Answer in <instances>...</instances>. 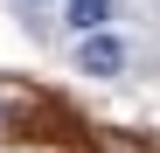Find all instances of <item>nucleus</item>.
<instances>
[{
	"label": "nucleus",
	"instance_id": "obj_1",
	"mask_svg": "<svg viewBox=\"0 0 160 153\" xmlns=\"http://www.w3.org/2000/svg\"><path fill=\"white\" fill-rule=\"evenodd\" d=\"M70 63L84 70V76H125V35H112V28H98V35H77Z\"/></svg>",
	"mask_w": 160,
	"mask_h": 153
},
{
	"label": "nucleus",
	"instance_id": "obj_2",
	"mask_svg": "<svg viewBox=\"0 0 160 153\" xmlns=\"http://www.w3.org/2000/svg\"><path fill=\"white\" fill-rule=\"evenodd\" d=\"M112 14H118V0H63V21L77 35H98V28H112Z\"/></svg>",
	"mask_w": 160,
	"mask_h": 153
},
{
	"label": "nucleus",
	"instance_id": "obj_3",
	"mask_svg": "<svg viewBox=\"0 0 160 153\" xmlns=\"http://www.w3.org/2000/svg\"><path fill=\"white\" fill-rule=\"evenodd\" d=\"M14 132V105H7V91H0V139Z\"/></svg>",
	"mask_w": 160,
	"mask_h": 153
},
{
	"label": "nucleus",
	"instance_id": "obj_4",
	"mask_svg": "<svg viewBox=\"0 0 160 153\" xmlns=\"http://www.w3.org/2000/svg\"><path fill=\"white\" fill-rule=\"evenodd\" d=\"M21 7H42V0H21Z\"/></svg>",
	"mask_w": 160,
	"mask_h": 153
}]
</instances>
